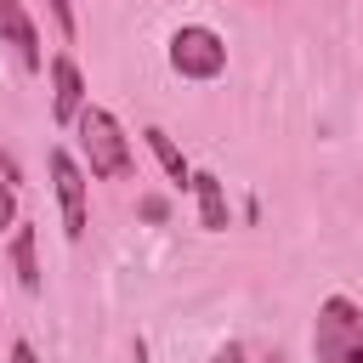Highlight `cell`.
Listing matches in <instances>:
<instances>
[{
    "instance_id": "cell-1",
    "label": "cell",
    "mask_w": 363,
    "mask_h": 363,
    "mask_svg": "<svg viewBox=\"0 0 363 363\" xmlns=\"http://www.w3.org/2000/svg\"><path fill=\"white\" fill-rule=\"evenodd\" d=\"M318 363H363V306L329 295L318 306Z\"/></svg>"
},
{
    "instance_id": "cell-2",
    "label": "cell",
    "mask_w": 363,
    "mask_h": 363,
    "mask_svg": "<svg viewBox=\"0 0 363 363\" xmlns=\"http://www.w3.org/2000/svg\"><path fill=\"white\" fill-rule=\"evenodd\" d=\"M79 147L91 159V176H125L130 170V147L119 136V119L108 108H79Z\"/></svg>"
},
{
    "instance_id": "cell-3",
    "label": "cell",
    "mask_w": 363,
    "mask_h": 363,
    "mask_svg": "<svg viewBox=\"0 0 363 363\" xmlns=\"http://www.w3.org/2000/svg\"><path fill=\"white\" fill-rule=\"evenodd\" d=\"M170 62H176V74H187V79H216L221 62H227V45H221V34H210V28H176Z\"/></svg>"
},
{
    "instance_id": "cell-4",
    "label": "cell",
    "mask_w": 363,
    "mask_h": 363,
    "mask_svg": "<svg viewBox=\"0 0 363 363\" xmlns=\"http://www.w3.org/2000/svg\"><path fill=\"white\" fill-rule=\"evenodd\" d=\"M51 182H57V199H62V233L79 238L85 233V170L57 147L51 153Z\"/></svg>"
},
{
    "instance_id": "cell-5",
    "label": "cell",
    "mask_w": 363,
    "mask_h": 363,
    "mask_svg": "<svg viewBox=\"0 0 363 363\" xmlns=\"http://www.w3.org/2000/svg\"><path fill=\"white\" fill-rule=\"evenodd\" d=\"M0 40L17 51L23 68H40V34H34L28 11H23V0H0Z\"/></svg>"
},
{
    "instance_id": "cell-6",
    "label": "cell",
    "mask_w": 363,
    "mask_h": 363,
    "mask_svg": "<svg viewBox=\"0 0 363 363\" xmlns=\"http://www.w3.org/2000/svg\"><path fill=\"white\" fill-rule=\"evenodd\" d=\"M51 108H57V119H79V102H85V85H79V68L68 62V57H57L51 62Z\"/></svg>"
},
{
    "instance_id": "cell-7",
    "label": "cell",
    "mask_w": 363,
    "mask_h": 363,
    "mask_svg": "<svg viewBox=\"0 0 363 363\" xmlns=\"http://www.w3.org/2000/svg\"><path fill=\"white\" fill-rule=\"evenodd\" d=\"M11 267H17V284H23V289H40V267H34V233H28V227H17V238H11Z\"/></svg>"
},
{
    "instance_id": "cell-8",
    "label": "cell",
    "mask_w": 363,
    "mask_h": 363,
    "mask_svg": "<svg viewBox=\"0 0 363 363\" xmlns=\"http://www.w3.org/2000/svg\"><path fill=\"white\" fill-rule=\"evenodd\" d=\"M193 187H199L204 227H227V199H221V182H216V176H193Z\"/></svg>"
},
{
    "instance_id": "cell-9",
    "label": "cell",
    "mask_w": 363,
    "mask_h": 363,
    "mask_svg": "<svg viewBox=\"0 0 363 363\" xmlns=\"http://www.w3.org/2000/svg\"><path fill=\"white\" fill-rule=\"evenodd\" d=\"M147 142H153V153H159V164H164V170H170L176 182H187V159H182V147H176V142H170V136H164L159 125L147 130Z\"/></svg>"
},
{
    "instance_id": "cell-10",
    "label": "cell",
    "mask_w": 363,
    "mask_h": 363,
    "mask_svg": "<svg viewBox=\"0 0 363 363\" xmlns=\"http://www.w3.org/2000/svg\"><path fill=\"white\" fill-rule=\"evenodd\" d=\"M11 216H17V199H11V187L0 182V227H11Z\"/></svg>"
},
{
    "instance_id": "cell-11",
    "label": "cell",
    "mask_w": 363,
    "mask_h": 363,
    "mask_svg": "<svg viewBox=\"0 0 363 363\" xmlns=\"http://www.w3.org/2000/svg\"><path fill=\"white\" fill-rule=\"evenodd\" d=\"M51 17L62 23V34H74V11H68V0H51Z\"/></svg>"
},
{
    "instance_id": "cell-12",
    "label": "cell",
    "mask_w": 363,
    "mask_h": 363,
    "mask_svg": "<svg viewBox=\"0 0 363 363\" xmlns=\"http://www.w3.org/2000/svg\"><path fill=\"white\" fill-rule=\"evenodd\" d=\"M11 363H40V357H34V346H28V340H17V346H11Z\"/></svg>"
},
{
    "instance_id": "cell-13",
    "label": "cell",
    "mask_w": 363,
    "mask_h": 363,
    "mask_svg": "<svg viewBox=\"0 0 363 363\" xmlns=\"http://www.w3.org/2000/svg\"><path fill=\"white\" fill-rule=\"evenodd\" d=\"M210 363H244V352H238V346H227V352H216Z\"/></svg>"
},
{
    "instance_id": "cell-14",
    "label": "cell",
    "mask_w": 363,
    "mask_h": 363,
    "mask_svg": "<svg viewBox=\"0 0 363 363\" xmlns=\"http://www.w3.org/2000/svg\"><path fill=\"white\" fill-rule=\"evenodd\" d=\"M0 176H6V182H17V170H11V159H6V153H0Z\"/></svg>"
}]
</instances>
